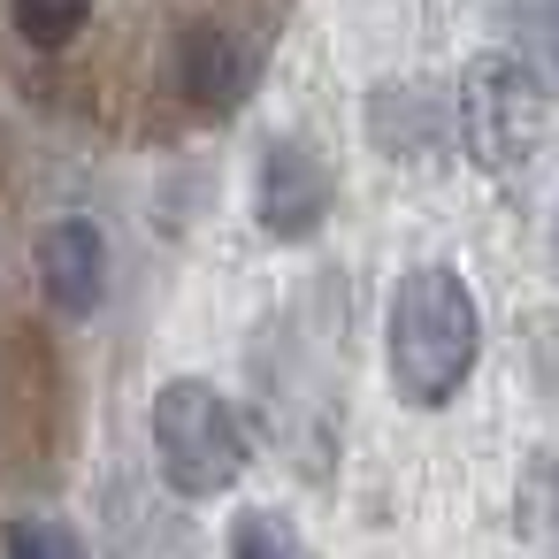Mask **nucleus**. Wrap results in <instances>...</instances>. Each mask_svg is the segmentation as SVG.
Returning <instances> with one entry per match:
<instances>
[{
	"label": "nucleus",
	"mask_w": 559,
	"mask_h": 559,
	"mask_svg": "<svg viewBox=\"0 0 559 559\" xmlns=\"http://www.w3.org/2000/svg\"><path fill=\"white\" fill-rule=\"evenodd\" d=\"M475 368V299L452 269H414L391 292V383L406 406H444Z\"/></svg>",
	"instance_id": "nucleus-1"
},
{
	"label": "nucleus",
	"mask_w": 559,
	"mask_h": 559,
	"mask_svg": "<svg viewBox=\"0 0 559 559\" xmlns=\"http://www.w3.org/2000/svg\"><path fill=\"white\" fill-rule=\"evenodd\" d=\"M154 460L177 498H215L246 475V421L215 383L177 376L154 391Z\"/></svg>",
	"instance_id": "nucleus-2"
},
{
	"label": "nucleus",
	"mask_w": 559,
	"mask_h": 559,
	"mask_svg": "<svg viewBox=\"0 0 559 559\" xmlns=\"http://www.w3.org/2000/svg\"><path fill=\"white\" fill-rule=\"evenodd\" d=\"M544 100H551V85L513 47L475 55L460 78V139H467L475 169H521L544 139Z\"/></svg>",
	"instance_id": "nucleus-3"
},
{
	"label": "nucleus",
	"mask_w": 559,
	"mask_h": 559,
	"mask_svg": "<svg viewBox=\"0 0 559 559\" xmlns=\"http://www.w3.org/2000/svg\"><path fill=\"white\" fill-rule=\"evenodd\" d=\"M253 215H261V230H269V238H284V246L314 238V230H322V215H330V162H322L314 146H299V139H276V146L261 154Z\"/></svg>",
	"instance_id": "nucleus-4"
},
{
	"label": "nucleus",
	"mask_w": 559,
	"mask_h": 559,
	"mask_svg": "<svg viewBox=\"0 0 559 559\" xmlns=\"http://www.w3.org/2000/svg\"><path fill=\"white\" fill-rule=\"evenodd\" d=\"M39 284H47V307H62L70 322L100 307V292H108V246H100V230L85 215L47 223V238H39Z\"/></svg>",
	"instance_id": "nucleus-5"
},
{
	"label": "nucleus",
	"mask_w": 559,
	"mask_h": 559,
	"mask_svg": "<svg viewBox=\"0 0 559 559\" xmlns=\"http://www.w3.org/2000/svg\"><path fill=\"white\" fill-rule=\"evenodd\" d=\"M177 85H185L192 108L230 116V108L246 100V85H253V62H246V47H238L223 24H200V32H185V47H177Z\"/></svg>",
	"instance_id": "nucleus-6"
},
{
	"label": "nucleus",
	"mask_w": 559,
	"mask_h": 559,
	"mask_svg": "<svg viewBox=\"0 0 559 559\" xmlns=\"http://www.w3.org/2000/svg\"><path fill=\"white\" fill-rule=\"evenodd\" d=\"M506 32H513V55L559 85V0H506Z\"/></svg>",
	"instance_id": "nucleus-7"
},
{
	"label": "nucleus",
	"mask_w": 559,
	"mask_h": 559,
	"mask_svg": "<svg viewBox=\"0 0 559 559\" xmlns=\"http://www.w3.org/2000/svg\"><path fill=\"white\" fill-rule=\"evenodd\" d=\"M9 16H16V32H24L39 55H55V47H70V39L85 32L93 0H9Z\"/></svg>",
	"instance_id": "nucleus-8"
},
{
	"label": "nucleus",
	"mask_w": 559,
	"mask_h": 559,
	"mask_svg": "<svg viewBox=\"0 0 559 559\" xmlns=\"http://www.w3.org/2000/svg\"><path fill=\"white\" fill-rule=\"evenodd\" d=\"M230 559H307V544L284 513H238L230 521Z\"/></svg>",
	"instance_id": "nucleus-9"
},
{
	"label": "nucleus",
	"mask_w": 559,
	"mask_h": 559,
	"mask_svg": "<svg viewBox=\"0 0 559 559\" xmlns=\"http://www.w3.org/2000/svg\"><path fill=\"white\" fill-rule=\"evenodd\" d=\"M0 551H9V559H85V544H78L62 521H9Z\"/></svg>",
	"instance_id": "nucleus-10"
},
{
	"label": "nucleus",
	"mask_w": 559,
	"mask_h": 559,
	"mask_svg": "<svg viewBox=\"0 0 559 559\" xmlns=\"http://www.w3.org/2000/svg\"><path fill=\"white\" fill-rule=\"evenodd\" d=\"M551 269H559V215H551Z\"/></svg>",
	"instance_id": "nucleus-11"
}]
</instances>
